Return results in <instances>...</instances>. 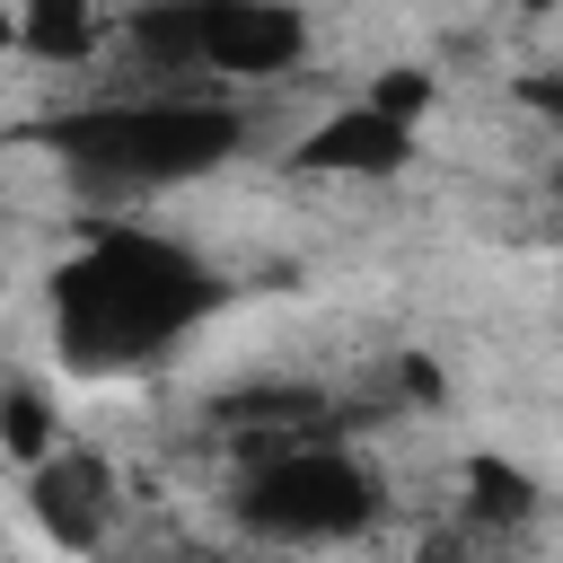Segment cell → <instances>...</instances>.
I'll return each instance as SVG.
<instances>
[{"instance_id":"1","label":"cell","mask_w":563,"mask_h":563,"mask_svg":"<svg viewBox=\"0 0 563 563\" xmlns=\"http://www.w3.org/2000/svg\"><path fill=\"white\" fill-rule=\"evenodd\" d=\"M211 308H220L211 264L158 229H97L53 273V334H62V361L88 378L176 352Z\"/></svg>"},{"instance_id":"2","label":"cell","mask_w":563,"mask_h":563,"mask_svg":"<svg viewBox=\"0 0 563 563\" xmlns=\"http://www.w3.org/2000/svg\"><path fill=\"white\" fill-rule=\"evenodd\" d=\"M44 141H53V158L70 167V185L88 202H141V194L211 176L238 150V114L211 88H158V97L79 106V114L44 123Z\"/></svg>"},{"instance_id":"3","label":"cell","mask_w":563,"mask_h":563,"mask_svg":"<svg viewBox=\"0 0 563 563\" xmlns=\"http://www.w3.org/2000/svg\"><path fill=\"white\" fill-rule=\"evenodd\" d=\"M238 519L264 545H343L378 519V466L361 449H343L334 431H290L246 457Z\"/></svg>"},{"instance_id":"4","label":"cell","mask_w":563,"mask_h":563,"mask_svg":"<svg viewBox=\"0 0 563 563\" xmlns=\"http://www.w3.org/2000/svg\"><path fill=\"white\" fill-rule=\"evenodd\" d=\"M132 53L176 79H273L308 53V18L290 0H141Z\"/></svg>"},{"instance_id":"5","label":"cell","mask_w":563,"mask_h":563,"mask_svg":"<svg viewBox=\"0 0 563 563\" xmlns=\"http://www.w3.org/2000/svg\"><path fill=\"white\" fill-rule=\"evenodd\" d=\"M35 519H44V537L53 545H106V528H114V475H106V457H88V449H53V457H35Z\"/></svg>"},{"instance_id":"6","label":"cell","mask_w":563,"mask_h":563,"mask_svg":"<svg viewBox=\"0 0 563 563\" xmlns=\"http://www.w3.org/2000/svg\"><path fill=\"white\" fill-rule=\"evenodd\" d=\"M299 167H308V176H405V167H413V123H396V114H378V106L361 97V106L325 114V123L299 141Z\"/></svg>"},{"instance_id":"7","label":"cell","mask_w":563,"mask_h":563,"mask_svg":"<svg viewBox=\"0 0 563 563\" xmlns=\"http://www.w3.org/2000/svg\"><path fill=\"white\" fill-rule=\"evenodd\" d=\"M457 519H475V528L510 537V528H528V519H537V484H528L510 457H466V501H457Z\"/></svg>"},{"instance_id":"8","label":"cell","mask_w":563,"mask_h":563,"mask_svg":"<svg viewBox=\"0 0 563 563\" xmlns=\"http://www.w3.org/2000/svg\"><path fill=\"white\" fill-rule=\"evenodd\" d=\"M18 44L35 62H88L97 44V0H18Z\"/></svg>"},{"instance_id":"9","label":"cell","mask_w":563,"mask_h":563,"mask_svg":"<svg viewBox=\"0 0 563 563\" xmlns=\"http://www.w3.org/2000/svg\"><path fill=\"white\" fill-rule=\"evenodd\" d=\"M0 440H9V457H53V405L35 396V387H9L0 396Z\"/></svg>"},{"instance_id":"10","label":"cell","mask_w":563,"mask_h":563,"mask_svg":"<svg viewBox=\"0 0 563 563\" xmlns=\"http://www.w3.org/2000/svg\"><path fill=\"white\" fill-rule=\"evenodd\" d=\"M431 97H440V79H431V70H413V62H396V70H378V88H369V106H378V114H396V123H413V114H431Z\"/></svg>"},{"instance_id":"11","label":"cell","mask_w":563,"mask_h":563,"mask_svg":"<svg viewBox=\"0 0 563 563\" xmlns=\"http://www.w3.org/2000/svg\"><path fill=\"white\" fill-rule=\"evenodd\" d=\"M413 563H501V537L493 528H475V519H449V528H431L422 537V554Z\"/></svg>"},{"instance_id":"12","label":"cell","mask_w":563,"mask_h":563,"mask_svg":"<svg viewBox=\"0 0 563 563\" xmlns=\"http://www.w3.org/2000/svg\"><path fill=\"white\" fill-rule=\"evenodd\" d=\"M519 97H528V106H537V114L563 132V79H519Z\"/></svg>"},{"instance_id":"13","label":"cell","mask_w":563,"mask_h":563,"mask_svg":"<svg viewBox=\"0 0 563 563\" xmlns=\"http://www.w3.org/2000/svg\"><path fill=\"white\" fill-rule=\"evenodd\" d=\"M519 9H563V0H519Z\"/></svg>"},{"instance_id":"14","label":"cell","mask_w":563,"mask_h":563,"mask_svg":"<svg viewBox=\"0 0 563 563\" xmlns=\"http://www.w3.org/2000/svg\"><path fill=\"white\" fill-rule=\"evenodd\" d=\"M554 194H563V176H554Z\"/></svg>"}]
</instances>
